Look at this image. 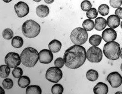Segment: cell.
Wrapping results in <instances>:
<instances>
[{
    "label": "cell",
    "mask_w": 122,
    "mask_h": 94,
    "mask_svg": "<svg viewBox=\"0 0 122 94\" xmlns=\"http://www.w3.org/2000/svg\"><path fill=\"white\" fill-rule=\"evenodd\" d=\"M14 9L17 16L22 18L27 15L30 11L29 7L27 3L23 1H19L14 6Z\"/></svg>",
    "instance_id": "obj_10"
},
{
    "label": "cell",
    "mask_w": 122,
    "mask_h": 94,
    "mask_svg": "<svg viewBox=\"0 0 122 94\" xmlns=\"http://www.w3.org/2000/svg\"><path fill=\"white\" fill-rule=\"evenodd\" d=\"M115 94H122V92H117V93H115Z\"/></svg>",
    "instance_id": "obj_39"
},
{
    "label": "cell",
    "mask_w": 122,
    "mask_h": 94,
    "mask_svg": "<svg viewBox=\"0 0 122 94\" xmlns=\"http://www.w3.org/2000/svg\"><path fill=\"white\" fill-rule=\"evenodd\" d=\"M120 56L121 58L122 59V47L121 49V54H120Z\"/></svg>",
    "instance_id": "obj_37"
},
{
    "label": "cell",
    "mask_w": 122,
    "mask_h": 94,
    "mask_svg": "<svg viewBox=\"0 0 122 94\" xmlns=\"http://www.w3.org/2000/svg\"><path fill=\"white\" fill-rule=\"evenodd\" d=\"M50 13L49 8L44 5H39L36 9V14L38 16L44 18L48 16Z\"/></svg>",
    "instance_id": "obj_15"
},
{
    "label": "cell",
    "mask_w": 122,
    "mask_h": 94,
    "mask_svg": "<svg viewBox=\"0 0 122 94\" xmlns=\"http://www.w3.org/2000/svg\"><path fill=\"white\" fill-rule=\"evenodd\" d=\"M86 59V53L85 47L75 45L65 52L63 59L65 65L68 68L75 69L84 64Z\"/></svg>",
    "instance_id": "obj_1"
},
{
    "label": "cell",
    "mask_w": 122,
    "mask_h": 94,
    "mask_svg": "<svg viewBox=\"0 0 122 94\" xmlns=\"http://www.w3.org/2000/svg\"><path fill=\"white\" fill-rule=\"evenodd\" d=\"M102 38L105 42L115 41L117 38V33L112 28H107L105 29L102 33Z\"/></svg>",
    "instance_id": "obj_12"
},
{
    "label": "cell",
    "mask_w": 122,
    "mask_h": 94,
    "mask_svg": "<svg viewBox=\"0 0 122 94\" xmlns=\"http://www.w3.org/2000/svg\"><path fill=\"white\" fill-rule=\"evenodd\" d=\"M54 64L55 66L59 68H61L64 66L65 63L63 58L59 57L55 59Z\"/></svg>",
    "instance_id": "obj_33"
},
{
    "label": "cell",
    "mask_w": 122,
    "mask_h": 94,
    "mask_svg": "<svg viewBox=\"0 0 122 94\" xmlns=\"http://www.w3.org/2000/svg\"><path fill=\"white\" fill-rule=\"evenodd\" d=\"M95 29L97 30L102 31L107 26V21L103 17H100L96 19Z\"/></svg>",
    "instance_id": "obj_17"
},
{
    "label": "cell",
    "mask_w": 122,
    "mask_h": 94,
    "mask_svg": "<svg viewBox=\"0 0 122 94\" xmlns=\"http://www.w3.org/2000/svg\"><path fill=\"white\" fill-rule=\"evenodd\" d=\"M63 86L60 84H56L53 86L51 88V93L53 94H62L64 92Z\"/></svg>",
    "instance_id": "obj_26"
},
{
    "label": "cell",
    "mask_w": 122,
    "mask_h": 94,
    "mask_svg": "<svg viewBox=\"0 0 122 94\" xmlns=\"http://www.w3.org/2000/svg\"><path fill=\"white\" fill-rule=\"evenodd\" d=\"M12 74L14 78L18 79L23 74V71L20 67H16L12 71Z\"/></svg>",
    "instance_id": "obj_31"
},
{
    "label": "cell",
    "mask_w": 122,
    "mask_h": 94,
    "mask_svg": "<svg viewBox=\"0 0 122 94\" xmlns=\"http://www.w3.org/2000/svg\"><path fill=\"white\" fill-rule=\"evenodd\" d=\"M102 39V38L100 35H94L90 37L89 42L92 46H97L100 44Z\"/></svg>",
    "instance_id": "obj_20"
},
{
    "label": "cell",
    "mask_w": 122,
    "mask_h": 94,
    "mask_svg": "<svg viewBox=\"0 0 122 94\" xmlns=\"http://www.w3.org/2000/svg\"></svg>",
    "instance_id": "obj_42"
},
{
    "label": "cell",
    "mask_w": 122,
    "mask_h": 94,
    "mask_svg": "<svg viewBox=\"0 0 122 94\" xmlns=\"http://www.w3.org/2000/svg\"><path fill=\"white\" fill-rule=\"evenodd\" d=\"M10 67L6 65H1L0 67V76L1 78H6L8 77L10 74Z\"/></svg>",
    "instance_id": "obj_24"
},
{
    "label": "cell",
    "mask_w": 122,
    "mask_h": 94,
    "mask_svg": "<svg viewBox=\"0 0 122 94\" xmlns=\"http://www.w3.org/2000/svg\"><path fill=\"white\" fill-rule=\"evenodd\" d=\"M45 3L48 4H51L54 1V0H44Z\"/></svg>",
    "instance_id": "obj_35"
},
{
    "label": "cell",
    "mask_w": 122,
    "mask_h": 94,
    "mask_svg": "<svg viewBox=\"0 0 122 94\" xmlns=\"http://www.w3.org/2000/svg\"><path fill=\"white\" fill-rule=\"evenodd\" d=\"M82 26L87 31H90L93 29L95 27V24L92 20L87 19L83 22Z\"/></svg>",
    "instance_id": "obj_23"
},
{
    "label": "cell",
    "mask_w": 122,
    "mask_h": 94,
    "mask_svg": "<svg viewBox=\"0 0 122 94\" xmlns=\"http://www.w3.org/2000/svg\"><path fill=\"white\" fill-rule=\"evenodd\" d=\"M21 62L26 67H34L39 59V54L35 48L28 47L25 48L21 54Z\"/></svg>",
    "instance_id": "obj_2"
},
{
    "label": "cell",
    "mask_w": 122,
    "mask_h": 94,
    "mask_svg": "<svg viewBox=\"0 0 122 94\" xmlns=\"http://www.w3.org/2000/svg\"><path fill=\"white\" fill-rule=\"evenodd\" d=\"M30 83V79L28 76L25 75L21 76L18 80V86L22 88L27 87Z\"/></svg>",
    "instance_id": "obj_19"
},
{
    "label": "cell",
    "mask_w": 122,
    "mask_h": 94,
    "mask_svg": "<svg viewBox=\"0 0 122 94\" xmlns=\"http://www.w3.org/2000/svg\"><path fill=\"white\" fill-rule=\"evenodd\" d=\"M62 45L61 42L56 39L51 41L48 45L49 49L52 52L56 53L59 52L61 49Z\"/></svg>",
    "instance_id": "obj_16"
},
{
    "label": "cell",
    "mask_w": 122,
    "mask_h": 94,
    "mask_svg": "<svg viewBox=\"0 0 122 94\" xmlns=\"http://www.w3.org/2000/svg\"><path fill=\"white\" fill-rule=\"evenodd\" d=\"M5 62L6 64L10 68H15L20 64L21 58L18 53L9 52L5 56Z\"/></svg>",
    "instance_id": "obj_8"
},
{
    "label": "cell",
    "mask_w": 122,
    "mask_h": 94,
    "mask_svg": "<svg viewBox=\"0 0 122 94\" xmlns=\"http://www.w3.org/2000/svg\"><path fill=\"white\" fill-rule=\"evenodd\" d=\"M12 0H3V1H4L5 3H9L12 1Z\"/></svg>",
    "instance_id": "obj_36"
},
{
    "label": "cell",
    "mask_w": 122,
    "mask_h": 94,
    "mask_svg": "<svg viewBox=\"0 0 122 94\" xmlns=\"http://www.w3.org/2000/svg\"><path fill=\"white\" fill-rule=\"evenodd\" d=\"M2 85L4 89H12L14 85V82L12 79H5L2 82Z\"/></svg>",
    "instance_id": "obj_29"
},
{
    "label": "cell",
    "mask_w": 122,
    "mask_h": 94,
    "mask_svg": "<svg viewBox=\"0 0 122 94\" xmlns=\"http://www.w3.org/2000/svg\"><path fill=\"white\" fill-rule=\"evenodd\" d=\"M122 0H110V6L114 8H118L122 5Z\"/></svg>",
    "instance_id": "obj_32"
},
{
    "label": "cell",
    "mask_w": 122,
    "mask_h": 94,
    "mask_svg": "<svg viewBox=\"0 0 122 94\" xmlns=\"http://www.w3.org/2000/svg\"><path fill=\"white\" fill-rule=\"evenodd\" d=\"M41 88L38 85H33L28 86L26 89V94H42Z\"/></svg>",
    "instance_id": "obj_21"
},
{
    "label": "cell",
    "mask_w": 122,
    "mask_h": 94,
    "mask_svg": "<svg viewBox=\"0 0 122 94\" xmlns=\"http://www.w3.org/2000/svg\"><path fill=\"white\" fill-rule=\"evenodd\" d=\"M53 58V54L49 50L44 49L41 50L39 52V61L42 64H50L52 61Z\"/></svg>",
    "instance_id": "obj_11"
},
{
    "label": "cell",
    "mask_w": 122,
    "mask_h": 94,
    "mask_svg": "<svg viewBox=\"0 0 122 94\" xmlns=\"http://www.w3.org/2000/svg\"><path fill=\"white\" fill-rule=\"evenodd\" d=\"M110 9L109 7L106 4H102L98 7V11L100 15L102 16H105L108 15Z\"/></svg>",
    "instance_id": "obj_25"
},
{
    "label": "cell",
    "mask_w": 122,
    "mask_h": 94,
    "mask_svg": "<svg viewBox=\"0 0 122 94\" xmlns=\"http://www.w3.org/2000/svg\"><path fill=\"white\" fill-rule=\"evenodd\" d=\"M115 14L118 16L120 19H122V8L119 7L115 11Z\"/></svg>",
    "instance_id": "obj_34"
},
{
    "label": "cell",
    "mask_w": 122,
    "mask_h": 94,
    "mask_svg": "<svg viewBox=\"0 0 122 94\" xmlns=\"http://www.w3.org/2000/svg\"><path fill=\"white\" fill-rule=\"evenodd\" d=\"M63 74L60 68L56 67H52L47 70L46 78L51 82L57 83L63 78Z\"/></svg>",
    "instance_id": "obj_7"
},
{
    "label": "cell",
    "mask_w": 122,
    "mask_h": 94,
    "mask_svg": "<svg viewBox=\"0 0 122 94\" xmlns=\"http://www.w3.org/2000/svg\"><path fill=\"white\" fill-rule=\"evenodd\" d=\"M86 76L87 79L89 81H95L99 78V73L96 70L90 69L87 72Z\"/></svg>",
    "instance_id": "obj_18"
},
{
    "label": "cell",
    "mask_w": 122,
    "mask_h": 94,
    "mask_svg": "<svg viewBox=\"0 0 122 94\" xmlns=\"http://www.w3.org/2000/svg\"><path fill=\"white\" fill-rule=\"evenodd\" d=\"M103 57L102 51L100 48L95 46H91L86 52V58L91 63H99Z\"/></svg>",
    "instance_id": "obj_6"
},
{
    "label": "cell",
    "mask_w": 122,
    "mask_h": 94,
    "mask_svg": "<svg viewBox=\"0 0 122 94\" xmlns=\"http://www.w3.org/2000/svg\"><path fill=\"white\" fill-rule=\"evenodd\" d=\"M93 90L95 94H107L108 92V87L107 84L100 82L94 87Z\"/></svg>",
    "instance_id": "obj_14"
},
{
    "label": "cell",
    "mask_w": 122,
    "mask_h": 94,
    "mask_svg": "<svg viewBox=\"0 0 122 94\" xmlns=\"http://www.w3.org/2000/svg\"><path fill=\"white\" fill-rule=\"evenodd\" d=\"M107 80L113 88L120 87L122 84V76L117 72H113L107 76Z\"/></svg>",
    "instance_id": "obj_9"
},
{
    "label": "cell",
    "mask_w": 122,
    "mask_h": 94,
    "mask_svg": "<svg viewBox=\"0 0 122 94\" xmlns=\"http://www.w3.org/2000/svg\"><path fill=\"white\" fill-rule=\"evenodd\" d=\"M98 15V11L95 8H92L87 11L86 13L87 17L89 19H95Z\"/></svg>",
    "instance_id": "obj_28"
},
{
    "label": "cell",
    "mask_w": 122,
    "mask_h": 94,
    "mask_svg": "<svg viewBox=\"0 0 122 94\" xmlns=\"http://www.w3.org/2000/svg\"><path fill=\"white\" fill-rule=\"evenodd\" d=\"M121 28H122V22H121Z\"/></svg>",
    "instance_id": "obj_41"
},
{
    "label": "cell",
    "mask_w": 122,
    "mask_h": 94,
    "mask_svg": "<svg viewBox=\"0 0 122 94\" xmlns=\"http://www.w3.org/2000/svg\"><path fill=\"white\" fill-rule=\"evenodd\" d=\"M32 0L36 2H39L41 1V0Z\"/></svg>",
    "instance_id": "obj_38"
},
{
    "label": "cell",
    "mask_w": 122,
    "mask_h": 94,
    "mask_svg": "<svg viewBox=\"0 0 122 94\" xmlns=\"http://www.w3.org/2000/svg\"><path fill=\"white\" fill-rule=\"evenodd\" d=\"M103 53L105 57L111 60H117L120 58V45L115 41L108 42L104 45Z\"/></svg>",
    "instance_id": "obj_4"
},
{
    "label": "cell",
    "mask_w": 122,
    "mask_h": 94,
    "mask_svg": "<svg viewBox=\"0 0 122 94\" xmlns=\"http://www.w3.org/2000/svg\"><path fill=\"white\" fill-rule=\"evenodd\" d=\"M23 39L19 36L14 37L12 40L11 43L12 46L16 48H21L23 45Z\"/></svg>",
    "instance_id": "obj_22"
},
{
    "label": "cell",
    "mask_w": 122,
    "mask_h": 94,
    "mask_svg": "<svg viewBox=\"0 0 122 94\" xmlns=\"http://www.w3.org/2000/svg\"><path fill=\"white\" fill-rule=\"evenodd\" d=\"M41 27L35 21L30 19L24 22L22 27L23 34L26 37L33 38L40 33Z\"/></svg>",
    "instance_id": "obj_3"
},
{
    "label": "cell",
    "mask_w": 122,
    "mask_h": 94,
    "mask_svg": "<svg viewBox=\"0 0 122 94\" xmlns=\"http://www.w3.org/2000/svg\"><path fill=\"white\" fill-rule=\"evenodd\" d=\"M107 21L108 26L113 29L117 28L121 23L120 18L116 15H111L108 17Z\"/></svg>",
    "instance_id": "obj_13"
},
{
    "label": "cell",
    "mask_w": 122,
    "mask_h": 94,
    "mask_svg": "<svg viewBox=\"0 0 122 94\" xmlns=\"http://www.w3.org/2000/svg\"><path fill=\"white\" fill-rule=\"evenodd\" d=\"M88 34L87 31L81 27L75 29L71 33L70 39L73 43L75 45H81L87 41Z\"/></svg>",
    "instance_id": "obj_5"
},
{
    "label": "cell",
    "mask_w": 122,
    "mask_h": 94,
    "mask_svg": "<svg viewBox=\"0 0 122 94\" xmlns=\"http://www.w3.org/2000/svg\"><path fill=\"white\" fill-rule=\"evenodd\" d=\"M81 7L82 10L86 12L91 9L92 5L90 1L88 0H85L81 3Z\"/></svg>",
    "instance_id": "obj_30"
},
{
    "label": "cell",
    "mask_w": 122,
    "mask_h": 94,
    "mask_svg": "<svg viewBox=\"0 0 122 94\" xmlns=\"http://www.w3.org/2000/svg\"><path fill=\"white\" fill-rule=\"evenodd\" d=\"M14 34L13 31L9 28L5 29L2 32L3 38L7 40H10L13 38Z\"/></svg>",
    "instance_id": "obj_27"
},
{
    "label": "cell",
    "mask_w": 122,
    "mask_h": 94,
    "mask_svg": "<svg viewBox=\"0 0 122 94\" xmlns=\"http://www.w3.org/2000/svg\"><path fill=\"white\" fill-rule=\"evenodd\" d=\"M121 71H122V64H121Z\"/></svg>",
    "instance_id": "obj_40"
}]
</instances>
